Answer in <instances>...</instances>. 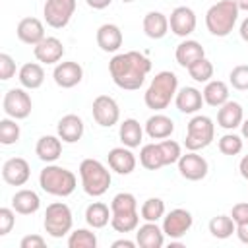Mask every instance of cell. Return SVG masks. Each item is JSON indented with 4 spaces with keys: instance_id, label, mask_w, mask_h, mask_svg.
I'll return each instance as SVG.
<instances>
[{
    "instance_id": "obj_18",
    "label": "cell",
    "mask_w": 248,
    "mask_h": 248,
    "mask_svg": "<svg viewBox=\"0 0 248 248\" xmlns=\"http://www.w3.org/2000/svg\"><path fill=\"white\" fill-rule=\"evenodd\" d=\"M107 159H108L110 170H114L116 174H124V176H126V174H132V172L136 170V165H138L136 155H134L132 149L126 147V145L112 147V149L108 151Z\"/></svg>"
},
{
    "instance_id": "obj_7",
    "label": "cell",
    "mask_w": 248,
    "mask_h": 248,
    "mask_svg": "<svg viewBox=\"0 0 248 248\" xmlns=\"http://www.w3.org/2000/svg\"><path fill=\"white\" fill-rule=\"evenodd\" d=\"M215 140V124L205 114H194L186 124L184 145L188 151H202Z\"/></svg>"
},
{
    "instance_id": "obj_48",
    "label": "cell",
    "mask_w": 248,
    "mask_h": 248,
    "mask_svg": "<svg viewBox=\"0 0 248 248\" xmlns=\"http://www.w3.org/2000/svg\"><path fill=\"white\" fill-rule=\"evenodd\" d=\"M234 234L238 236V240H240L242 244H248V223L236 225V232H234Z\"/></svg>"
},
{
    "instance_id": "obj_25",
    "label": "cell",
    "mask_w": 248,
    "mask_h": 248,
    "mask_svg": "<svg viewBox=\"0 0 248 248\" xmlns=\"http://www.w3.org/2000/svg\"><path fill=\"white\" fill-rule=\"evenodd\" d=\"M174 58H176L178 66H182V68L188 70L194 62L205 58V50H203L202 43H198V41H194V39H184V41L176 46Z\"/></svg>"
},
{
    "instance_id": "obj_31",
    "label": "cell",
    "mask_w": 248,
    "mask_h": 248,
    "mask_svg": "<svg viewBox=\"0 0 248 248\" xmlns=\"http://www.w3.org/2000/svg\"><path fill=\"white\" fill-rule=\"evenodd\" d=\"M202 95H203L205 105H209L213 108H219L221 105H225L229 101V85L221 79H211V81L205 83Z\"/></svg>"
},
{
    "instance_id": "obj_38",
    "label": "cell",
    "mask_w": 248,
    "mask_h": 248,
    "mask_svg": "<svg viewBox=\"0 0 248 248\" xmlns=\"http://www.w3.org/2000/svg\"><path fill=\"white\" fill-rule=\"evenodd\" d=\"M19 136H21V130H19V124L16 118H2L0 120V143L2 145H14L19 141Z\"/></svg>"
},
{
    "instance_id": "obj_9",
    "label": "cell",
    "mask_w": 248,
    "mask_h": 248,
    "mask_svg": "<svg viewBox=\"0 0 248 248\" xmlns=\"http://www.w3.org/2000/svg\"><path fill=\"white\" fill-rule=\"evenodd\" d=\"M74 12H76V0H45V6H43L45 21L52 29L66 27Z\"/></svg>"
},
{
    "instance_id": "obj_26",
    "label": "cell",
    "mask_w": 248,
    "mask_h": 248,
    "mask_svg": "<svg viewBox=\"0 0 248 248\" xmlns=\"http://www.w3.org/2000/svg\"><path fill=\"white\" fill-rule=\"evenodd\" d=\"M62 140L58 136H41L35 145V155L43 163H54L62 155Z\"/></svg>"
},
{
    "instance_id": "obj_43",
    "label": "cell",
    "mask_w": 248,
    "mask_h": 248,
    "mask_svg": "<svg viewBox=\"0 0 248 248\" xmlns=\"http://www.w3.org/2000/svg\"><path fill=\"white\" fill-rule=\"evenodd\" d=\"M229 81L236 91H248V64H238L231 70Z\"/></svg>"
},
{
    "instance_id": "obj_12",
    "label": "cell",
    "mask_w": 248,
    "mask_h": 248,
    "mask_svg": "<svg viewBox=\"0 0 248 248\" xmlns=\"http://www.w3.org/2000/svg\"><path fill=\"white\" fill-rule=\"evenodd\" d=\"M176 167H178L180 176L190 180V182L203 180L207 176V170H209L207 159L203 155H200L198 151H186L184 155H180Z\"/></svg>"
},
{
    "instance_id": "obj_14",
    "label": "cell",
    "mask_w": 248,
    "mask_h": 248,
    "mask_svg": "<svg viewBox=\"0 0 248 248\" xmlns=\"http://www.w3.org/2000/svg\"><path fill=\"white\" fill-rule=\"evenodd\" d=\"M52 79H54V83L58 87L72 89L83 79V68H81V64L74 62V60L58 62L54 66V70H52Z\"/></svg>"
},
{
    "instance_id": "obj_45",
    "label": "cell",
    "mask_w": 248,
    "mask_h": 248,
    "mask_svg": "<svg viewBox=\"0 0 248 248\" xmlns=\"http://www.w3.org/2000/svg\"><path fill=\"white\" fill-rule=\"evenodd\" d=\"M16 76V60L6 54V52H0V79L2 81H8Z\"/></svg>"
},
{
    "instance_id": "obj_20",
    "label": "cell",
    "mask_w": 248,
    "mask_h": 248,
    "mask_svg": "<svg viewBox=\"0 0 248 248\" xmlns=\"http://www.w3.org/2000/svg\"><path fill=\"white\" fill-rule=\"evenodd\" d=\"M16 35H17V39L21 43L31 45V46H35L37 43H41L46 37L45 35V25L37 17H23V19H19V23L16 27Z\"/></svg>"
},
{
    "instance_id": "obj_32",
    "label": "cell",
    "mask_w": 248,
    "mask_h": 248,
    "mask_svg": "<svg viewBox=\"0 0 248 248\" xmlns=\"http://www.w3.org/2000/svg\"><path fill=\"white\" fill-rule=\"evenodd\" d=\"M110 217H112V211L107 203L103 202H93L85 207V223L91 227V229H103L110 223Z\"/></svg>"
},
{
    "instance_id": "obj_27",
    "label": "cell",
    "mask_w": 248,
    "mask_h": 248,
    "mask_svg": "<svg viewBox=\"0 0 248 248\" xmlns=\"http://www.w3.org/2000/svg\"><path fill=\"white\" fill-rule=\"evenodd\" d=\"M12 207L19 215H33L41 207V198H39V194L35 190L21 188L12 196Z\"/></svg>"
},
{
    "instance_id": "obj_51",
    "label": "cell",
    "mask_w": 248,
    "mask_h": 248,
    "mask_svg": "<svg viewBox=\"0 0 248 248\" xmlns=\"http://www.w3.org/2000/svg\"><path fill=\"white\" fill-rule=\"evenodd\" d=\"M238 170H240V176H242L244 180H248V155H244V157L240 159V163H238Z\"/></svg>"
},
{
    "instance_id": "obj_5",
    "label": "cell",
    "mask_w": 248,
    "mask_h": 248,
    "mask_svg": "<svg viewBox=\"0 0 248 248\" xmlns=\"http://www.w3.org/2000/svg\"><path fill=\"white\" fill-rule=\"evenodd\" d=\"M240 10L232 0H219L205 12V27L213 37H227L236 21H238Z\"/></svg>"
},
{
    "instance_id": "obj_34",
    "label": "cell",
    "mask_w": 248,
    "mask_h": 248,
    "mask_svg": "<svg viewBox=\"0 0 248 248\" xmlns=\"http://www.w3.org/2000/svg\"><path fill=\"white\" fill-rule=\"evenodd\" d=\"M140 163L147 170H159V169H163L165 167V161H163L159 143H145L140 149Z\"/></svg>"
},
{
    "instance_id": "obj_49",
    "label": "cell",
    "mask_w": 248,
    "mask_h": 248,
    "mask_svg": "<svg viewBox=\"0 0 248 248\" xmlns=\"http://www.w3.org/2000/svg\"><path fill=\"white\" fill-rule=\"evenodd\" d=\"M85 4L89 8H93V10H105V8H108L112 4V0H85Z\"/></svg>"
},
{
    "instance_id": "obj_50",
    "label": "cell",
    "mask_w": 248,
    "mask_h": 248,
    "mask_svg": "<svg viewBox=\"0 0 248 248\" xmlns=\"http://www.w3.org/2000/svg\"><path fill=\"white\" fill-rule=\"evenodd\" d=\"M138 242L134 240H128V238H120V240H114L112 242V248H134Z\"/></svg>"
},
{
    "instance_id": "obj_54",
    "label": "cell",
    "mask_w": 248,
    "mask_h": 248,
    "mask_svg": "<svg viewBox=\"0 0 248 248\" xmlns=\"http://www.w3.org/2000/svg\"><path fill=\"white\" fill-rule=\"evenodd\" d=\"M240 132H242V138L248 140V118L242 120V124H240Z\"/></svg>"
},
{
    "instance_id": "obj_41",
    "label": "cell",
    "mask_w": 248,
    "mask_h": 248,
    "mask_svg": "<svg viewBox=\"0 0 248 248\" xmlns=\"http://www.w3.org/2000/svg\"><path fill=\"white\" fill-rule=\"evenodd\" d=\"M188 74H190V78H192L194 81H198V83H207V81H211V78H213V64H211L207 58H202V60L194 62V64L188 68Z\"/></svg>"
},
{
    "instance_id": "obj_13",
    "label": "cell",
    "mask_w": 248,
    "mask_h": 248,
    "mask_svg": "<svg viewBox=\"0 0 248 248\" xmlns=\"http://www.w3.org/2000/svg\"><path fill=\"white\" fill-rule=\"evenodd\" d=\"M198 19H196V12L188 6H176L170 12L169 17V29L172 31V35L186 39L188 35H192L196 31Z\"/></svg>"
},
{
    "instance_id": "obj_39",
    "label": "cell",
    "mask_w": 248,
    "mask_h": 248,
    "mask_svg": "<svg viewBox=\"0 0 248 248\" xmlns=\"http://www.w3.org/2000/svg\"><path fill=\"white\" fill-rule=\"evenodd\" d=\"M242 140H244L242 136H238L234 132H227V134H223L219 138L217 147H219V151L223 155H238L242 151V147H244V141Z\"/></svg>"
},
{
    "instance_id": "obj_37",
    "label": "cell",
    "mask_w": 248,
    "mask_h": 248,
    "mask_svg": "<svg viewBox=\"0 0 248 248\" xmlns=\"http://www.w3.org/2000/svg\"><path fill=\"white\" fill-rule=\"evenodd\" d=\"M99 240L91 229H76L68 234V248H97Z\"/></svg>"
},
{
    "instance_id": "obj_11",
    "label": "cell",
    "mask_w": 248,
    "mask_h": 248,
    "mask_svg": "<svg viewBox=\"0 0 248 248\" xmlns=\"http://www.w3.org/2000/svg\"><path fill=\"white\" fill-rule=\"evenodd\" d=\"M91 114H93V120L99 126L110 128V126L118 124V120H120V107L114 101V97H110V95H99V97L93 99Z\"/></svg>"
},
{
    "instance_id": "obj_4",
    "label": "cell",
    "mask_w": 248,
    "mask_h": 248,
    "mask_svg": "<svg viewBox=\"0 0 248 248\" xmlns=\"http://www.w3.org/2000/svg\"><path fill=\"white\" fill-rule=\"evenodd\" d=\"M79 180L81 188L91 198H101L110 188L112 176L110 170L99 161V159H83L79 163Z\"/></svg>"
},
{
    "instance_id": "obj_23",
    "label": "cell",
    "mask_w": 248,
    "mask_h": 248,
    "mask_svg": "<svg viewBox=\"0 0 248 248\" xmlns=\"http://www.w3.org/2000/svg\"><path fill=\"white\" fill-rule=\"evenodd\" d=\"M136 242L141 248H161L165 244L163 227H159L153 221H145L136 229Z\"/></svg>"
},
{
    "instance_id": "obj_44",
    "label": "cell",
    "mask_w": 248,
    "mask_h": 248,
    "mask_svg": "<svg viewBox=\"0 0 248 248\" xmlns=\"http://www.w3.org/2000/svg\"><path fill=\"white\" fill-rule=\"evenodd\" d=\"M16 225V209L14 207H2L0 209V236H6Z\"/></svg>"
},
{
    "instance_id": "obj_8",
    "label": "cell",
    "mask_w": 248,
    "mask_h": 248,
    "mask_svg": "<svg viewBox=\"0 0 248 248\" xmlns=\"http://www.w3.org/2000/svg\"><path fill=\"white\" fill-rule=\"evenodd\" d=\"M2 110L6 112V116L16 118V120H23L31 114L33 110V101L27 93L25 87H12L4 93L2 99Z\"/></svg>"
},
{
    "instance_id": "obj_17",
    "label": "cell",
    "mask_w": 248,
    "mask_h": 248,
    "mask_svg": "<svg viewBox=\"0 0 248 248\" xmlns=\"http://www.w3.org/2000/svg\"><path fill=\"white\" fill-rule=\"evenodd\" d=\"M83 132H85V124H83V118L78 114H64L56 124V136L64 143L79 141Z\"/></svg>"
},
{
    "instance_id": "obj_3",
    "label": "cell",
    "mask_w": 248,
    "mask_h": 248,
    "mask_svg": "<svg viewBox=\"0 0 248 248\" xmlns=\"http://www.w3.org/2000/svg\"><path fill=\"white\" fill-rule=\"evenodd\" d=\"M39 186L43 192L50 196L68 198L74 194L78 186V178L70 169L54 165V163H46V167H43L39 172Z\"/></svg>"
},
{
    "instance_id": "obj_10",
    "label": "cell",
    "mask_w": 248,
    "mask_h": 248,
    "mask_svg": "<svg viewBox=\"0 0 248 248\" xmlns=\"http://www.w3.org/2000/svg\"><path fill=\"white\" fill-rule=\"evenodd\" d=\"M194 225V217L188 209H182V207H176V209H170L169 213H165L163 217V232L165 236H169L170 240H178L182 238Z\"/></svg>"
},
{
    "instance_id": "obj_47",
    "label": "cell",
    "mask_w": 248,
    "mask_h": 248,
    "mask_svg": "<svg viewBox=\"0 0 248 248\" xmlns=\"http://www.w3.org/2000/svg\"><path fill=\"white\" fill-rule=\"evenodd\" d=\"M45 244H46V240L41 234H27L21 238L19 248H45Z\"/></svg>"
},
{
    "instance_id": "obj_19",
    "label": "cell",
    "mask_w": 248,
    "mask_h": 248,
    "mask_svg": "<svg viewBox=\"0 0 248 248\" xmlns=\"http://www.w3.org/2000/svg\"><path fill=\"white\" fill-rule=\"evenodd\" d=\"M95 39H97V46L103 52H118L120 46H122V43H124L122 29L116 23H103L97 29Z\"/></svg>"
},
{
    "instance_id": "obj_6",
    "label": "cell",
    "mask_w": 248,
    "mask_h": 248,
    "mask_svg": "<svg viewBox=\"0 0 248 248\" xmlns=\"http://www.w3.org/2000/svg\"><path fill=\"white\" fill-rule=\"evenodd\" d=\"M45 232L52 238H62L72 232L74 227V215L68 203L64 202H52L45 209V219H43Z\"/></svg>"
},
{
    "instance_id": "obj_42",
    "label": "cell",
    "mask_w": 248,
    "mask_h": 248,
    "mask_svg": "<svg viewBox=\"0 0 248 248\" xmlns=\"http://www.w3.org/2000/svg\"><path fill=\"white\" fill-rule=\"evenodd\" d=\"M157 143H159V149H161L165 167L178 163V159H180V155H182V149H180V143H178V141L167 138V140H161V141H157Z\"/></svg>"
},
{
    "instance_id": "obj_36",
    "label": "cell",
    "mask_w": 248,
    "mask_h": 248,
    "mask_svg": "<svg viewBox=\"0 0 248 248\" xmlns=\"http://www.w3.org/2000/svg\"><path fill=\"white\" fill-rule=\"evenodd\" d=\"M165 213H167V207H165V202L161 198H147L140 207V215L143 221L157 223L159 219L165 217Z\"/></svg>"
},
{
    "instance_id": "obj_1",
    "label": "cell",
    "mask_w": 248,
    "mask_h": 248,
    "mask_svg": "<svg viewBox=\"0 0 248 248\" xmlns=\"http://www.w3.org/2000/svg\"><path fill=\"white\" fill-rule=\"evenodd\" d=\"M108 72L116 87L124 91H136L145 83V78L151 72V60L138 50L118 52L110 58Z\"/></svg>"
},
{
    "instance_id": "obj_2",
    "label": "cell",
    "mask_w": 248,
    "mask_h": 248,
    "mask_svg": "<svg viewBox=\"0 0 248 248\" xmlns=\"http://www.w3.org/2000/svg\"><path fill=\"white\" fill-rule=\"evenodd\" d=\"M176 91H178L176 74L170 72V70L157 72L151 78V81H149V85H147V89L143 93V103H145L147 108H151L155 112L165 110L170 105V101H174Z\"/></svg>"
},
{
    "instance_id": "obj_28",
    "label": "cell",
    "mask_w": 248,
    "mask_h": 248,
    "mask_svg": "<svg viewBox=\"0 0 248 248\" xmlns=\"http://www.w3.org/2000/svg\"><path fill=\"white\" fill-rule=\"evenodd\" d=\"M141 27H143V33L149 37V39H163L167 33H169V17L163 14V12H147L143 16V21H141Z\"/></svg>"
},
{
    "instance_id": "obj_21",
    "label": "cell",
    "mask_w": 248,
    "mask_h": 248,
    "mask_svg": "<svg viewBox=\"0 0 248 248\" xmlns=\"http://www.w3.org/2000/svg\"><path fill=\"white\" fill-rule=\"evenodd\" d=\"M174 105L180 112L184 114H198V110L202 108L203 105V95L200 89L192 87V85H186V87H180L174 95Z\"/></svg>"
},
{
    "instance_id": "obj_15",
    "label": "cell",
    "mask_w": 248,
    "mask_h": 248,
    "mask_svg": "<svg viewBox=\"0 0 248 248\" xmlns=\"http://www.w3.org/2000/svg\"><path fill=\"white\" fill-rule=\"evenodd\" d=\"M31 176V167L23 157H10L2 165V180L10 186H23Z\"/></svg>"
},
{
    "instance_id": "obj_16",
    "label": "cell",
    "mask_w": 248,
    "mask_h": 248,
    "mask_svg": "<svg viewBox=\"0 0 248 248\" xmlns=\"http://www.w3.org/2000/svg\"><path fill=\"white\" fill-rule=\"evenodd\" d=\"M33 54L41 64L56 66L64 56V45L58 37H45L33 46Z\"/></svg>"
},
{
    "instance_id": "obj_29",
    "label": "cell",
    "mask_w": 248,
    "mask_h": 248,
    "mask_svg": "<svg viewBox=\"0 0 248 248\" xmlns=\"http://www.w3.org/2000/svg\"><path fill=\"white\" fill-rule=\"evenodd\" d=\"M143 126L136 120V118H126L120 122V128H118V138L122 141V145L134 149V147H140L141 141H143Z\"/></svg>"
},
{
    "instance_id": "obj_40",
    "label": "cell",
    "mask_w": 248,
    "mask_h": 248,
    "mask_svg": "<svg viewBox=\"0 0 248 248\" xmlns=\"http://www.w3.org/2000/svg\"><path fill=\"white\" fill-rule=\"evenodd\" d=\"M110 211L112 213H126V211H138V200L130 192H118L110 200Z\"/></svg>"
},
{
    "instance_id": "obj_55",
    "label": "cell",
    "mask_w": 248,
    "mask_h": 248,
    "mask_svg": "<svg viewBox=\"0 0 248 248\" xmlns=\"http://www.w3.org/2000/svg\"><path fill=\"white\" fill-rule=\"evenodd\" d=\"M120 2H124V4H130V2H136V0H120Z\"/></svg>"
},
{
    "instance_id": "obj_24",
    "label": "cell",
    "mask_w": 248,
    "mask_h": 248,
    "mask_svg": "<svg viewBox=\"0 0 248 248\" xmlns=\"http://www.w3.org/2000/svg\"><path fill=\"white\" fill-rule=\"evenodd\" d=\"M143 130L151 140H167L174 132V122L170 116H167L163 112H155L145 120Z\"/></svg>"
},
{
    "instance_id": "obj_52",
    "label": "cell",
    "mask_w": 248,
    "mask_h": 248,
    "mask_svg": "<svg viewBox=\"0 0 248 248\" xmlns=\"http://www.w3.org/2000/svg\"><path fill=\"white\" fill-rule=\"evenodd\" d=\"M238 33H240V39L248 43V16L240 21V27H238Z\"/></svg>"
},
{
    "instance_id": "obj_46",
    "label": "cell",
    "mask_w": 248,
    "mask_h": 248,
    "mask_svg": "<svg viewBox=\"0 0 248 248\" xmlns=\"http://www.w3.org/2000/svg\"><path fill=\"white\" fill-rule=\"evenodd\" d=\"M231 217L236 225H242V223H248V202H240V203H234L232 209H231Z\"/></svg>"
},
{
    "instance_id": "obj_30",
    "label": "cell",
    "mask_w": 248,
    "mask_h": 248,
    "mask_svg": "<svg viewBox=\"0 0 248 248\" xmlns=\"http://www.w3.org/2000/svg\"><path fill=\"white\" fill-rule=\"evenodd\" d=\"M17 79L25 89H39L45 81V70L39 62H25L17 70Z\"/></svg>"
},
{
    "instance_id": "obj_35",
    "label": "cell",
    "mask_w": 248,
    "mask_h": 248,
    "mask_svg": "<svg viewBox=\"0 0 248 248\" xmlns=\"http://www.w3.org/2000/svg\"><path fill=\"white\" fill-rule=\"evenodd\" d=\"M209 232H211V236L225 240L236 232V223L232 221L231 215H217L209 221Z\"/></svg>"
},
{
    "instance_id": "obj_53",
    "label": "cell",
    "mask_w": 248,
    "mask_h": 248,
    "mask_svg": "<svg viewBox=\"0 0 248 248\" xmlns=\"http://www.w3.org/2000/svg\"><path fill=\"white\" fill-rule=\"evenodd\" d=\"M240 12H248V0H232Z\"/></svg>"
},
{
    "instance_id": "obj_33",
    "label": "cell",
    "mask_w": 248,
    "mask_h": 248,
    "mask_svg": "<svg viewBox=\"0 0 248 248\" xmlns=\"http://www.w3.org/2000/svg\"><path fill=\"white\" fill-rule=\"evenodd\" d=\"M140 211H126V213H112L110 217V227L116 232H136V229L140 227Z\"/></svg>"
},
{
    "instance_id": "obj_22",
    "label": "cell",
    "mask_w": 248,
    "mask_h": 248,
    "mask_svg": "<svg viewBox=\"0 0 248 248\" xmlns=\"http://www.w3.org/2000/svg\"><path fill=\"white\" fill-rule=\"evenodd\" d=\"M242 120H244V110H242V105L236 101L229 99L217 110V126H221L223 130L232 132L234 128H238L242 124Z\"/></svg>"
}]
</instances>
